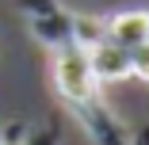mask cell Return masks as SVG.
I'll list each match as a JSON object with an SVG mask.
<instances>
[{
	"label": "cell",
	"instance_id": "obj_1",
	"mask_svg": "<svg viewBox=\"0 0 149 145\" xmlns=\"http://www.w3.org/2000/svg\"><path fill=\"white\" fill-rule=\"evenodd\" d=\"M50 57H54V88L61 96L65 111L84 130L88 145H130V130L115 114V107L103 99V84L88 65V53L80 46H69Z\"/></svg>",
	"mask_w": 149,
	"mask_h": 145
},
{
	"label": "cell",
	"instance_id": "obj_4",
	"mask_svg": "<svg viewBox=\"0 0 149 145\" xmlns=\"http://www.w3.org/2000/svg\"><path fill=\"white\" fill-rule=\"evenodd\" d=\"M88 65H92L96 80L100 84H115V80H126L130 76V50L123 46H115V42H96V46H88Z\"/></svg>",
	"mask_w": 149,
	"mask_h": 145
},
{
	"label": "cell",
	"instance_id": "obj_5",
	"mask_svg": "<svg viewBox=\"0 0 149 145\" xmlns=\"http://www.w3.org/2000/svg\"><path fill=\"white\" fill-rule=\"evenodd\" d=\"M130 76H138L141 84H149V38L138 50H130Z\"/></svg>",
	"mask_w": 149,
	"mask_h": 145
},
{
	"label": "cell",
	"instance_id": "obj_2",
	"mask_svg": "<svg viewBox=\"0 0 149 145\" xmlns=\"http://www.w3.org/2000/svg\"><path fill=\"white\" fill-rule=\"evenodd\" d=\"M15 4H19V15H23L27 31L35 35L38 46H46L50 53L77 46V38H73V12L65 4H57V0H15Z\"/></svg>",
	"mask_w": 149,
	"mask_h": 145
},
{
	"label": "cell",
	"instance_id": "obj_3",
	"mask_svg": "<svg viewBox=\"0 0 149 145\" xmlns=\"http://www.w3.org/2000/svg\"><path fill=\"white\" fill-rule=\"evenodd\" d=\"M103 31H107V42L123 50H138L149 38V8H123L103 15Z\"/></svg>",
	"mask_w": 149,
	"mask_h": 145
},
{
	"label": "cell",
	"instance_id": "obj_6",
	"mask_svg": "<svg viewBox=\"0 0 149 145\" xmlns=\"http://www.w3.org/2000/svg\"><path fill=\"white\" fill-rule=\"evenodd\" d=\"M130 145H149V126H141L138 134H130Z\"/></svg>",
	"mask_w": 149,
	"mask_h": 145
}]
</instances>
